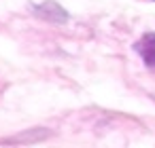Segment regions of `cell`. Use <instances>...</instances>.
<instances>
[{"mask_svg":"<svg viewBox=\"0 0 155 148\" xmlns=\"http://www.w3.org/2000/svg\"><path fill=\"white\" fill-rule=\"evenodd\" d=\"M45 137H49V131L43 129V127H36V129H30V131L19 133V135H15V137L7 140V142H13V144H34V142H41Z\"/></svg>","mask_w":155,"mask_h":148,"instance_id":"3957f363","label":"cell"},{"mask_svg":"<svg viewBox=\"0 0 155 148\" xmlns=\"http://www.w3.org/2000/svg\"><path fill=\"white\" fill-rule=\"evenodd\" d=\"M134 51L140 55V59L144 61L147 68L155 70V32L142 34V36L134 43Z\"/></svg>","mask_w":155,"mask_h":148,"instance_id":"7a4b0ae2","label":"cell"},{"mask_svg":"<svg viewBox=\"0 0 155 148\" xmlns=\"http://www.w3.org/2000/svg\"><path fill=\"white\" fill-rule=\"evenodd\" d=\"M32 15L43 19V21H49V24H66L68 21V13L62 5H58L55 0H45L41 5H34L32 7Z\"/></svg>","mask_w":155,"mask_h":148,"instance_id":"6da1fadb","label":"cell"}]
</instances>
